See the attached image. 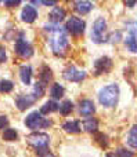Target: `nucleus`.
Returning <instances> with one entry per match:
<instances>
[{
	"label": "nucleus",
	"mask_w": 137,
	"mask_h": 157,
	"mask_svg": "<svg viewBox=\"0 0 137 157\" xmlns=\"http://www.w3.org/2000/svg\"><path fill=\"white\" fill-rule=\"evenodd\" d=\"M62 128L65 132L68 134H79L82 131L80 128V123L78 120H71V121H66L62 124Z\"/></svg>",
	"instance_id": "obj_16"
},
{
	"label": "nucleus",
	"mask_w": 137,
	"mask_h": 157,
	"mask_svg": "<svg viewBox=\"0 0 137 157\" xmlns=\"http://www.w3.org/2000/svg\"><path fill=\"white\" fill-rule=\"evenodd\" d=\"M57 2L58 0H42V4H44V6H55L57 4Z\"/></svg>",
	"instance_id": "obj_32"
},
{
	"label": "nucleus",
	"mask_w": 137,
	"mask_h": 157,
	"mask_svg": "<svg viewBox=\"0 0 137 157\" xmlns=\"http://www.w3.org/2000/svg\"><path fill=\"white\" fill-rule=\"evenodd\" d=\"M30 2H32L33 4H36V6H38V4H42V0H30Z\"/></svg>",
	"instance_id": "obj_34"
},
{
	"label": "nucleus",
	"mask_w": 137,
	"mask_h": 157,
	"mask_svg": "<svg viewBox=\"0 0 137 157\" xmlns=\"http://www.w3.org/2000/svg\"><path fill=\"white\" fill-rule=\"evenodd\" d=\"M36 101H38V98L33 94H21L15 98V105L19 110L24 112V110H26V109H29Z\"/></svg>",
	"instance_id": "obj_10"
},
{
	"label": "nucleus",
	"mask_w": 137,
	"mask_h": 157,
	"mask_svg": "<svg viewBox=\"0 0 137 157\" xmlns=\"http://www.w3.org/2000/svg\"><path fill=\"white\" fill-rule=\"evenodd\" d=\"M19 78L25 86H29L32 81V68L29 65H22L19 68Z\"/></svg>",
	"instance_id": "obj_15"
},
{
	"label": "nucleus",
	"mask_w": 137,
	"mask_h": 157,
	"mask_svg": "<svg viewBox=\"0 0 137 157\" xmlns=\"http://www.w3.org/2000/svg\"><path fill=\"white\" fill-rule=\"evenodd\" d=\"M51 78H53L51 69H50L47 65H43L42 66V69H40V73H39V81H42L43 84H46L47 86V84L51 81Z\"/></svg>",
	"instance_id": "obj_18"
},
{
	"label": "nucleus",
	"mask_w": 137,
	"mask_h": 157,
	"mask_svg": "<svg viewBox=\"0 0 137 157\" xmlns=\"http://www.w3.org/2000/svg\"><path fill=\"white\" fill-rule=\"evenodd\" d=\"M79 112L82 116L87 117L91 116V114L96 112V106H94V102L91 99H82L79 102Z\"/></svg>",
	"instance_id": "obj_12"
},
{
	"label": "nucleus",
	"mask_w": 137,
	"mask_h": 157,
	"mask_svg": "<svg viewBox=\"0 0 137 157\" xmlns=\"http://www.w3.org/2000/svg\"><path fill=\"white\" fill-rule=\"evenodd\" d=\"M58 106L60 105H58L55 101H47V102L40 108V110L39 112H40L42 114H50V113H53V112H57Z\"/></svg>",
	"instance_id": "obj_21"
},
{
	"label": "nucleus",
	"mask_w": 137,
	"mask_h": 157,
	"mask_svg": "<svg viewBox=\"0 0 137 157\" xmlns=\"http://www.w3.org/2000/svg\"><path fill=\"white\" fill-rule=\"evenodd\" d=\"M0 3H2V0H0Z\"/></svg>",
	"instance_id": "obj_35"
},
{
	"label": "nucleus",
	"mask_w": 137,
	"mask_h": 157,
	"mask_svg": "<svg viewBox=\"0 0 137 157\" xmlns=\"http://www.w3.org/2000/svg\"><path fill=\"white\" fill-rule=\"evenodd\" d=\"M21 2L22 0H4V6L8 8H13V7H17Z\"/></svg>",
	"instance_id": "obj_27"
},
{
	"label": "nucleus",
	"mask_w": 137,
	"mask_h": 157,
	"mask_svg": "<svg viewBox=\"0 0 137 157\" xmlns=\"http://www.w3.org/2000/svg\"><path fill=\"white\" fill-rule=\"evenodd\" d=\"M6 59H7L6 48H4V46H2V44H0V65H2V63H4Z\"/></svg>",
	"instance_id": "obj_28"
},
{
	"label": "nucleus",
	"mask_w": 137,
	"mask_h": 157,
	"mask_svg": "<svg viewBox=\"0 0 137 157\" xmlns=\"http://www.w3.org/2000/svg\"><path fill=\"white\" fill-rule=\"evenodd\" d=\"M115 156H133V153L132 152H126L125 149H118V152L115 153Z\"/></svg>",
	"instance_id": "obj_31"
},
{
	"label": "nucleus",
	"mask_w": 137,
	"mask_h": 157,
	"mask_svg": "<svg viewBox=\"0 0 137 157\" xmlns=\"http://www.w3.org/2000/svg\"><path fill=\"white\" fill-rule=\"evenodd\" d=\"M97 141L99 142H101V147H107V145H108V141H107V136L104 135V134H99L97 135Z\"/></svg>",
	"instance_id": "obj_29"
},
{
	"label": "nucleus",
	"mask_w": 137,
	"mask_h": 157,
	"mask_svg": "<svg viewBox=\"0 0 137 157\" xmlns=\"http://www.w3.org/2000/svg\"><path fill=\"white\" fill-rule=\"evenodd\" d=\"M126 47L129 48L130 52L137 51V44H136V30L135 26H132L129 29V36L126 37Z\"/></svg>",
	"instance_id": "obj_17"
},
{
	"label": "nucleus",
	"mask_w": 137,
	"mask_h": 157,
	"mask_svg": "<svg viewBox=\"0 0 137 157\" xmlns=\"http://www.w3.org/2000/svg\"><path fill=\"white\" fill-rule=\"evenodd\" d=\"M127 144H129V146L132 147V149H136L137 147V125H133L132 130H130Z\"/></svg>",
	"instance_id": "obj_25"
},
{
	"label": "nucleus",
	"mask_w": 137,
	"mask_h": 157,
	"mask_svg": "<svg viewBox=\"0 0 137 157\" xmlns=\"http://www.w3.org/2000/svg\"><path fill=\"white\" fill-rule=\"evenodd\" d=\"M135 3H136V0H126V6L129 8H133L135 7Z\"/></svg>",
	"instance_id": "obj_33"
},
{
	"label": "nucleus",
	"mask_w": 137,
	"mask_h": 157,
	"mask_svg": "<svg viewBox=\"0 0 137 157\" xmlns=\"http://www.w3.org/2000/svg\"><path fill=\"white\" fill-rule=\"evenodd\" d=\"M74 10L76 11L78 14H80V15H86V14H89L93 10V3L89 2V0H79V2L75 4Z\"/></svg>",
	"instance_id": "obj_14"
},
{
	"label": "nucleus",
	"mask_w": 137,
	"mask_h": 157,
	"mask_svg": "<svg viewBox=\"0 0 137 157\" xmlns=\"http://www.w3.org/2000/svg\"><path fill=\"white\" fill-rule=\"evenodd\" d=\"M66 17V11L62 7H54L51 11L49 13V19L53 24H60L65 19Z\"/></svg>",
	"instance_id": "obj_13"
},
{
	"label": "nucleus",
	"mask_w": 137,
	"mask_h": 157,
	"mask_svg": "<svg viewBox=\"0 0 137 157\" xmlns=\"http://www.w3.org/2000/svg\"><path fill=\"white\" fill-rule=\"evenodd\" d=\"M119 86L118 84H110L100 90L99 92V102L104 108H115L119 99Z\"/></svg>",
	"instance_id": "obj_2"
},
{
	"label": "nucleus",
	"mask_w": 137,
	"mask_h": 157,
	"mask_svg": "<svg viewBox=\"0 0 137 157\" xmlns=\"http://www.w3.org/2000/svg\"><path fill=\"white\" fill-rule=\"evenodd\" d=\"M107 30V21L104 18H97L93 24V29H91V40L97 44L104 43V33Z\"/></svg>",
	"instance_id": "obj_4"
},
{
	"label": "nucleus",
	"mask_w": 137,
	"mask_h": 157,
	"mask_svg": "<svg viewBox=\"0 0 137 157\" xmlns=\"http://www.w3.org/2000/svg\"><path fill=\"white\" fill-rule=\"evenodd\" d=\"M3 139L7 142H13L18 139V132H17L14 128H6L3 131Z\"/></svg>",
	"instance_id": "obj_23"
},
{
	"label": "nucleus",
	"mask_w": 137,
	"mask_h": 157,
	"mask_svg": "<svg viewBox=\"0 0 137 157\" xmlns=\"http://www.w3.org/2000/svg\"><path fill=\"white\" fill-rule=\"evenodd\" d=\"M112 69V59L110 57H101L94 62V75H105Z\"/></svg>",
	"instance_id": "obj_9"
},
{
	"label": "nucleus",
	"mask_w": 137,
	"mask_h": 157,
	"mask_svg": "<svg viewBox=\"0 0 137 157\" xmlns=\"http://www.w3.org/2000/svg\"><path fill=\"white\" fill-rule=\"evenodd\" d=\"M38 18V10L33 6L26 4L21 11V19L26 24H33Z\"/></svg>",
	"instance_id": "obj_11"
},
{
	"label": "nucleus",
	"mask_w": 137,
	"mask_h": 157,
	"mask_svg": "<svg viewBox=\"0 0 137 157\" xmlns=\"http://www.w3.org/2000/svg\"><path fill=\"white\" fill-rule=\"evenodd\" d=\"M62 77L66 81H72V83H80L86 78V72L79 71L75 66H68L65 71L62 72Z\"/></svg>",
	"instance_id": "obj_8"
},
{
	"label": "nucleus",
	"mask_w": 137,
	"mask_h": 157,
	"mask_svg": "<svg viewBox=\"0 0 137 157\" xmlns=\"http://www.w3.org/2000/svg\"><path fill=\"white\" fill-rule=\"evenodd\" d=\"M83 128H85L87 132H91V134L97 132V128H99V121H97V119H94V117L86 119L85 121H83Z\"/></svg>",
	"instance_id": "obj_20"
},
{
	"label": "nucleus",
	"mask_w": 137,
	"mask_h": 157,
	"mask_svg": "<svg viewBox=\"0 0 137 157\" xmlns=\"http://www.w3.org/2000/svg\"><path fill=\"white\" fill-rule=\"evenodd\" d=\"M26 141L30 146H33L35 149L39 147H47L50 144V136L44 132H33L30 135L26 136Z\"/></svg>",
	"instance_id": "obj_7"
},
{
	"label": "nucleus",
	"mask_w": 137,
	"mask_h": 157,
	"mask_svg": "<svg viewBox=\"0 0 137 157\" xmlns=\"http://www.w3.org/2000/svg\"><path fill=\"white\" fill-rule=\"evenodd\" d=\"M58 110H60V113L62 114V116H68V114H71V112L74 110V103H72L71 101H64V102L58 106Z\"/></svg>",
	"instance_id": "obj_22"
},
{
	"label": "nucleus",
	"mask_w": 137,
	"mask_h": 157,
	"mask_svg": "<svg viewBox=\"0 0 137 157\" xmlns=\"http://www.w3.org/2000/svg\"><path fill=\"white\" fill-rule=\"evenodd\" d=\"M8 125V119L7 116H0V130H4V127Z\"/></svg>",
	"instance_id": "obj_30"
},
{
	"label": "nucleus",
	"mask_w": 137,
	"mask_h": 157,
	"mask_svg": "<svg viewBox=\"0 0 137 157\" xmlns=\"http://www.w3.org/2000/svg\"><path fill=\"white\" fill-rule=\"evenodd\" d=\"M14 90V83L10 80H6V78H3V80H0V92L2 94H8V92H11Z\"/></svg>",
	"instance_id": "obj_24"
},
{
	"label": "nucleus",
	"mask_w": 137,
	"mask_h": 157,
	"mask_svg": "<svg viewBox=\"0 0 137 157\" xmlns=\"http://www.w3.org/2000/svg\"><path fill=\"white\" fill-rule=\"evenodd\" d=\"M64 94H65V88L58 83H54L50 88V95H51L53 99H61L64 97Z\"/></svg>",
	"instance_id": "obj_19"
},
{
	"label": "nucleus",
	"mask_w": 137,
	"mask_h": 157,
	"mask_svg": "<svg viewBox=\"0 0 137 157\" xmlns=\"http://www.w3.org/2000/svg\"><path fill=\"white\" fill-rule=\"evenodd\" d=\"M65 29L68 33H71L72 36H80L85 33L86 24L83 19L78 18V17H71L65 24Z\"/></svg>",
	"instance_id": "obj_5"
},
{
	"label": "nucleus",
	"mask_w": 137,
	"mask_h": 157,
	"mask_svg": "<svg viewBox=\"0 0 137 157\" xmlns=\"http://www.w3.org/2000/svg\"><path fill=\"white\" fill-rule=\"evenodd\" d=\"M51 36H50V47L54 55L57 57H65L66 52L69 50V40L66 37L65 32L61 30V28H58L57 30H53Z\"/></svg>",
	"instance_id": "obj_1"
},
{
	"label": "nucleus",
	"mask_w": 137,
	"mask_h": 157,
	"mask_svg": "<svg viewBox=\"0 0 137 157\" xmlns=\"http://www.w3.org/2000/svg\"><path fill=\"white\" fill-rule=\"evenodd\" d=\"M25 125H26L29 130H38V128H47L50 125H53L51 120H46L43 117V114L40 112L35 110L32 113H29L25 119Z\"/></svg>",
	"instance_id": "obj_3"
},
{
	"label": "nucleus",
	"mask_w": 137,
	"mask_h": 157,
	"mask_svg": "<svg viewBox=\"0 0 137 157\" xmlns=\"http://www.w3.org/2000/svg\"><path fill=\"white\" fill-rule=\"evenodd\" d=\"M44 91H46V84H43L42 81H36L35 87H33V95L39 99L44 95Z\"/></svg>",
	"instance_id": "obj_26"
},
{
	"label": "nucleus",
	"mask_w": 137,
	"mask_h": 157,
	"mask_svg": "<svg viewBox=\"0 0 137 157\" xmlns=\"http://www.w3.org/2000/svg\"><path fill=\"white\" fill-rule=\"evenodd\" d=\"M15 54L21 58H30L33 55V47L24 39V33L19 35V37L15 41Z\"/></svg>",
	"instance_id": "obj_6"
}]
</instances>
